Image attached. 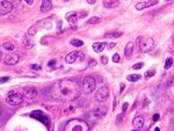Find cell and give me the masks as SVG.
<instances>
[{"label":"cell","instance_id":"3","mask_svg":"<svg viewBox=\"0 0 174 131\" xmlns=\"http://www.w3.org/2000/svg\"><path fill=\"white\" fill-rule=\"evenodd\" d=\"M95 86H96V81H95L94 77L87 76L84 78V81H82V92L85 94H91L94 91Z\"/></svg>","mask_w":174,"mask_h":131},{"label":"cell","instance_id":"11","mask_svg":"<svg viewBox=\"0 0 174 131\" xmlns=\"http://www.w3.org/2000/svg\"><path fill=\"white\" fill-rule=\"evenodd\" d=\"M30 116L34 117V118H36V120H39L42 123H46L47 125H49V117L47 115H44V113L37 110V112H33L30 114Z\"/></svg>","mask_w":174,"mask_h":131},{"label":"cell","instance_id":"10","mask_svg":"<svg viewBox=\"0 0 174 131\" xmlns=\"http://www.w3.org/2000/svg\"><path fill=\"white\" fill-rule=\"evenodd\" d=\"M106 113H107V108L103 107V106H100L96 109H94V110L90 114V117H92V118H99V117L104 116Z\"/></svg>","mask_w":174,"mask_h":131},{"label":"cell","instance_id":"28","mask_svg":"<svg viewBox=\"0 0 174 131\" xmlns=\"http://www.w3.org/2000/svg\"><path fill=\"white\" fill-rule=\"evenodd\" d=\"M120 60H121L120 55H118V53H115V55L113 56V61H114V63H118Z\"/></svg>","mask_w":174,"mask_h":131},{"label":"cell","instance_id":"29","mask_svg":"<svg viewBox=\"0 0 174 131\" xmlns=\"http://www.w3.org/2000/svg\"><path fill=\"white\" fill-rule=\"evenodd\" d=\"M37 33V29H36V27H31L29 30H28V34L29 35H35Z\"/></svg>","mask_w":174,"mask_h":131},{"label":"cell","instance_id":"16","mask_svg":"<svg viewBox=\"0 0 174 131\" xmlns=\"http://www.w3.org/2000/svg\"><path fill=\"white\" fill-rule=\"evenodd\" d=\"M134 126L136 128V130H139V129H142L143 128V125H144V118L142 117V116H137V117H135L134 118Z\"/></svg>","mask_w":174,"mask_h":131},{"label":"cell","instance_id":"21","mask_svg":"<svg viewBox=\"0 0 174 131\" xmlns=\"http://www.w3.org/2000/svg\"><path fill=\"white\" fill-rule=\"evenodd\" d=\"M168 94L169 95H174V77L172 78V80H171V82L168 84Z\"/></svg>","mask_w":174,"mask_h":131},{"label":"cell","instance_id":"40","mask_svg":"<svg viewBox=\"0 0 174 131\" xmlns=\"http://www.w3.org/2000/svg\"><path fill=\"white\" fill-rule=\"evenodd\" d=\"M123 90H124V84H121V91L120 92H122Z\"/></svg>","mask_w":174,"mask_h":131},{"label":"cell","instance_id":"18","mask_svg":"<svg viewBox=\"0 0 174 131\" xmlns=\"http://www.w3.org/2000/svg\"><path fill=\"white\" fill-rule=\"evenodd\" d=\"M133 50H134V43H133V42H129L128 44H126V47H125V49H124V55H125V57H130V56H131Z\"/></svg>","mask_w":174,"mask_h":131},{"label":"cell","instance_id":"37","mask_svg":"<svg viewBox=\"0 0 174 131\" xmlns=\"http://www.w3.org/2000/svg\"><path fill=\"white\" fill-rule=\"evenodd\" d=\"M158 120H159V115H158V114H156V115L153 116V121L156 122V121H158Z\"/></svg>","mask_w":174,"mask_h":131},{"label":"cell","instance_id":"5","mask_svg":"<svg viewBox=\"0 0 174 131\" xmlns=\"http://www.w3.org/2000/svg\"><path fill=\"white\" fill-rule=\"evenodd\" d=\"M22 101H23V96L15 92H9L6 98V102L11 106H17L20 103H22Z\"/></svg>","mask_w":174,"mask_h":131},{"label":"cell","instance_id":"23","mask_svg":"<svg viewBox=\"0 0 174 131\" xmlns=\"http://www.w3.org/2000/svg\"><path fill=\"white\" fill-rule=\"evenodd\" d=\"M4 49L5 50H8V51H13L14 49H15V47H14V44L13 43H11V42H7V43H4Z\"/></svg>","mask_w":174,"mask_h":131},{"label":"cell","instance_id":"15","mask_svg":"<svg viewBox=\"0 0 174 131\" xmlns=\"http://www.w3.org/2000/svg\"><path fill=\"white\" fill-rule=\"evenodd\" d=\"M51 8H52V3L50 1V0H44L41 5V11L43 13H47V12L51 11Z\"/></svg>","mask_w":174,"mask_h":131},{"label":"cell","instance_id":"6","mask_svg":"<svg viewBox=\"0 0 174 131\" xmlns=\"http://www.w3.org/2000/svg\"><path fill=\"white\" fill-rule=\"evenodd\" d=\"M85 59V55L82 52H79V51H72L71 53H69L66 57H65V61L69 63V64H73L78 60L82 61Z\"/></svg>","mask_w":174,"mask_h":131},{"label":"cell","instance_id":"24","mask_svg":"<svg viewBox=\"0 0 174 131\" xmlns=\"http://www.w3.org/2000/svg\"><path fill=\"white\" fill-rule=\"evenodd\" d=\"M126 79H128L129 81L134 82V81L139 80V79H141V76H139V74H130V76H128V77H126Z\"/></svg>","mask_w":174,"mask_h":131},{"label":"cell","instance_id":"42","mask_svg":"<svg viewBox=\"0 0 174 131\" xmlns=\"http://www.w3.org/2000/svg\"><path fill=\"white\" fill-rule=\"evenodd\" d=\"M116 104H117V100H116V99H115V101H114V109H115V108H116Z\"/></svg>","mask_w":174,"mask_h":131},{"label":"cell","instance_id":"32","mask_svg":"<svg viewBox=\"0 0 174 131\" xmlns=\"http://www.w3.org/2000/svg\"><path fill=\"white\" fill-rule=\"evenodd\" d=\"M123 117H124V114H123V113H122V114H121V115H118V116H117V117H116V121H117V122H118V123H120V122H122V121H123Z\"/></svg>","mask_w":174,"mask_h":131},{"label":"cell","instance_id":"33","mask_svg":"<svg viewBox=\"0 0 174 131\" xmlns=\"http://www.w3.org/2000/svg\"><path fill=\"white\" fill-rule=\"evenodd\" d=\"M101 60H102V63H103V64H107V63H108V58H107V56H102Z\"/></svg>","mask_w":174,"mask_h":131},{"label":"cell","instance_id":"30","mask_svg":"<svg viewBox=\"0 0 174 131\" xmlns=\"http://www.w3.org/2000/svg\"><path fill=\"white\" fill-rule=\"evenodd\" d=\"M155 73H156V72H155V70H150V71H147V72L145 73V76H146V77H152Z\"/></svg>","mask_w":174,"mask_h":131},{"label":"cell","instance_id":"36","mask_svg":"<svg viewBox=\"0 0 174 131\" xmlns=\"http://www.w3.org/2000/svg\"><path fill=\"white\" fill-rule=\"evenodd\" d=\"M128 106H129V104H128V103H126V102H125V103H124V104H123V113H124V112H125V110H126V108H128Z\"/></svg>","mask_w":174,"mask_h":131},{"label":"cell","instance_id":"43","mask_svg":"<svg viewBox=\"0 0 174 131\" xmlns=\"http://www.w3.org/2000/svg\"><path fill=\"white\" fill-rule=\"evenodd\" d=\"M134 131H138V130H134Z\"/></svg>","mask_w":174,"mask_h":131},{"label":"cell","instance_id":"27","mask_svg":"<svg viewBox=\"0 0 174 131\" xmlns=\"http://www.w3.org/2000/svg\"><path fill=\"white\" fill-rule=\"evenodd\" d=\"M143 66H144L143 63H138V64H135V65H134L133 69H134V70H139V69H142Z\"/></svg>","mask_w":174,"mask_h":131},{"label":"cell","instance_id":"26","mask_svg":"<svg viewBox=\"0 0 174 131\" xmlns=\"http://www.w3.org/2000/svg\"><path fill=\"white\" fill-rule=\"evenodd\" d=\"M172 64H173V59H172L171 57H168V58L166 59V61H165V69H166V70L169 69V68L172 66Z\"/></svg>","mask_w":174,"mask_h":131},{"label":"cell","instance_id":"39","mask_svg":"<svg viewBox=\"0 0 174 131\" xmlns=\"http://www.w3.org/2000/svg\"><path fill=\"white\" fill-rule=\"evenodd\" d=\"M87 3H88V4H94L95 0H87Z\"/></svg>","mask_w":174,"mask_h":131},{"label":"cell","instance_id":"25","mask_svg":"<svg viewBox=\"0 0 174 131\" xmlns=\"http://www.w3.org/2000/svg\"><path fill=\"white\" fill-rule=\"evenodd\" d=\"M71 44H72V45H74V47H82V45H84V42H82V41H80V39L73 38V39L71 41Z\"/></svg>","mask_w":174,"mask_h":131},{"label":"cell","instance_id":"7","mask_svg":"<svg viewBox=\"0 0 174 131\" xmlns=\"http://www.w3.org/2000/svg\"><path fill=\"white\" fill-rule=\"evenodd\" d=\"M109 96V88H108L107 86H102L98 90L96 94H95V99L99 101V102H103L108 99Z\"/></svg>","mask_w":174,"mask_h":131},{"label":"cell","instance_id":"17","mask_svg":"<svg viewBox=\"0 0 174 131\" xmlns=\"http://www.w3.org/2000/svg\"><path fill=\"white\" fill-rule=\"evenodd\" d=\"M118 0H110V1H108V0H106V1H103V6L106 8H115L118 6Z\"/></svg>","mask_w":174,"mask_h":131},{"label":"cell","instance_id":"12","mask_svg":"<svg viewBox=\"0 0 174 131\" xmlns=\"http://www.w3.org/2000/svg\"><path fill=\"white\" fill-rule=\"evenodd\" d=\"M157 0H150V1H141V3H138L137 5H136V9H138V11H143V9H145V8H147V7H151V6H155V5H157Z\"/></svg>","mask_w":174,"mask_h":131},{"label":"cell","instance_id":"31","mask_svg":"<svg viewBox=\"0 0 174 131\" xmlns=\"http://www.w3.org/2000/svg\"><path fill=\"white\" fill-rule=\"evenodd\" d=\"M95 65H96V60H94V59L90 60V63H88V66L90 68H93V66H95Z\"/></svg>","mask_w":174,"mask_h":131},{"label":"cell","instance_id":"4","mask_svg":"<svg viewBox=\"0 0 174 131\" xmlns=\"http://www.w3.org/2000/svg\"><path fill=\"white\" fill-rule=\"evenodd\" d=\"M155 48V41L152 37H141L139 41V49L142 52H150Z\"/></svg>","mask_w":174,"mask_h":131},{"label":"cell","instance_id":"34","mask_svg":"<svg viewBox=\"0 0 174 131\" xmlns=\"http://www.w3.org/2000/svg\"><path fill=\"white\" fill-rule=\"evenodd\" d=\"M31 69L33 70H41V66H38V65H31Z\"/></svg>","mask_w":174,"mask_h":131},{"label":"cell","instance_id":"8","mask_svg":"<svg viewBox=\"0 0 174 131\" xmlns=\"http://www.w3.org/2000/svg\"><path fill=\"white\" fill-rule=\"evenodd\" d=\"M13 9V5L11 1H5V0H1L0 3V14L1 15H5V14H8L11 13Z\"/></svg>","mask_w":174,"mask_h":131},{"label":"cell","instance_id":"1","mask_svg":"<svg viewBox=\"0 0 174 131\" xmlns=\"http://www.w3.org/2000/svg\"><path fill=\"white\" fill-rule=\"evenodd\" d=\"M81 87L76 80L64 79L57 81L52 85L50 90V95L55 100L63 102H71L79 98Z\"/></svg>","mask_w":174,"mask_h":131},{"label":"cell","instance_id":"38","mask_svg":"<svg viewBox=\"0 0 174 131\" xmlns=\"http://www.w3.org/2000/svg\"><path fill=\"white\" fill-rule=\"evenodd\" d=\"M108 45V48H109V49H112L113 47H115V43H110V44H107Z\"/></svg>","mask_w":174,"mask_h":131},{"label":"cell","instance_id":"41","mask_svg":"<svg viewBox=\"0 0 174 131\" xmlns=\"http://www.w3.org/2000/svg\"><path fill=\"white\" fill-rule=\"evenodd\" d=\"M27 4H28V5H31V4H33V0H27Z\"/></svg>","mask_w":174,"mask_h":131},{"label":"cell","instance_id":"35","mask_svg":"<svg viewBox=\"0 0 174 131\" xmlns=\"http://www.w3.org/2000/svg\"><path fill=\"white\" fill-rule=\"evenodd\" d=\"M8 80H9V78H8V77H7V78H6V77H4V78H1V84L6 82V81H8Z\"/></svg>","mask_w":174,"mask_h":131},{"label":"cell","instance_id":"9","mask_svg":"<svg viewBox=\"0 0 174 131\" xmlns=\"http://www.w3.org/2000/svg\"><path fill=\"white\" fill-rule=\"evenodd\" d=\"M19 60H20V57L17 53H7L4 57V61L7 65H15Z\"/></svg>","mask_w":174,"mask_h":131},{"label":"cell","instance_id":"13","mask_svg":"<svg viewBox=\"0 0 174 131\" xmlns=\"http://www.w3.org/2000/svg\"><path fill=\"white\" fill-rule=\"evenodd\" d=\"M23 95H25V98L31 100V99H35V98L37 96V91H36L35 88H33V87H29V88H26V90H25Z\"/></svg>","mask_w":174,"mask_h":131},{"label":"cell","instance_id":"14","mask_svg":"<svg viewBox=\"0 0 174 131\" xmlns=\"http://www.w3.org/2000/svg\"><path fill=\"white\" fill-rule=\"evenodd\" d=\"M66 19L69 21V23L73 28H77V14L76 13H68L66 14Z\"/></svg>","mask_w":174,"mask_h":131},{"label":"cell","instance_id":"19","mask_svg":"<svg viewBox=\"0 0 174 131\" xmlns=\"http://www.w3.org/2000/svg\"><path fill=\"white\" fill-rule=\"evenodd\" d=\"M106 45L107 44H106V43H103V42H101V43H94V44H93V50L95 52H101L104 49Z\"/></svg>","mask_w":174,"mask_h":131},{"label":"cell","instance_id":"22","mask_svg":"<svg viewBox=\"0 0 174 131\" xmlns=\"http://www.w3.org/2000/svg\"><path fill=\"white\" fill-rule=\"evenodd\" d=\"M101 21V19L100 17H98V16H93V17H91L88 21H87V23L88 25H96V23H99Z\"/></svg>","mask_w":174,"mask_h":131},{"label":"cell","instance_id":"2","mask_svg":"<svg viewBox=\"0 0 174 131\" xmlns=\"http://www.w3.org/2000/svg\"><path fill=\"white\" fill-rule=\"evenodd\" d=\"M88 130H90L88 124L85 121L78 118L69 121L64 128V131H88Z\"/></svg>","mask_w":174,"mask_h":131},{"label":"cell","instance_id":"20","mask_svg":"<svg viewBox=\"0 0 174 131\" xmlns=\"http://www.w3.org/2000/svg\"><path fill=\"white\" fill-rule=\"evenodd\" d=\"M120 36H122V33L120 31H112V33L106 34V37H109V38H118Z\"/></svg>","mask_w":174,"mask_h":131}]
</instances>
